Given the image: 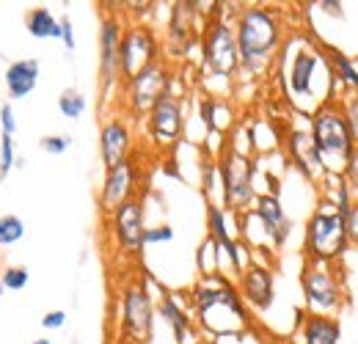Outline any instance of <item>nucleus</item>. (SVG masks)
<instances>
[{
	"mask_svg": "<svg viewBox=\"0 0 358 344\" xmlns=\"http://www.w3.org/2000/svg\"><path fill=\"white\" fill-rule=\"evenodd\" d=\"M190 306L196 331L204 334V339L210 342L237 336L254 328L251 308L240 298L237 284L226 273L199 275V281L190 287Z\"/></svg>",
	"mask_w": 358,
	"mask_h": 344,
	"instance_id": "1",
	"label": "nucleus"
},
{
	"mask_svg": "<svg viewBox=\"0 0 358 344\" xmlns=\"http://www.w3.org/2000/svg\"><path fill=\"white\" fill-rule=\"evenodd\" d=\"M234 36L240 50V75L262 78L275 64L284 47V20L278 8L270 6H243L234 11Z\"/></svg>",
	"mask_w": 358,
	"mask_h": 344,
	"instance_id": "2",
	"label": "nucleus"
},
{
	"mask_svg": "<svg viewBox=\"0 0 358 344\" xmlns=\"http://www.w3.org/2000/svg\"><path fill=\"white\" fill-rule=\"evenodd\" d=\"M312 127V143L320 155V163L328 176H342L345 166H348V157L350 152L356 149V141L350 135L348 127V119H345V108H342V99H328L322 105H317L309 116Z\"/></svg>",
	"mask_w": 358,
	"mask_h": 344,
	"instance_id": "3",
	"label": "nucleus"
},
{
	"mask_svg": "<svg viewBox=\"0 0 358 344\" xmlns=\"http://www.w3.org/2000/svg\"><path fill=\"white\" fill-rule=\"evenodd\" d=\"M348 248L350 243L345 231V215H339L328 196H320L314 213L306 217L303 226V261L342 264Z\"/></svg>",
	"mask_w": 358,
	"mask_h": 344,
	"instance_id": "4",
	"label": "nucleus"
},
{
	"mask_svg": "<svg viewBox=\"0 0 358 344\" xmlns=\"http://www.w3.org/2000/svg\"><path fill=\"white\" fill-rule=\"evenodd\" d=\"M199 50H201V69L204 75L231 83L240 75V50H237V36L231 20H226L221 6L215 11L204 14L201 36H199Z\"/></svg>",
	"mask_w": 358,
	"mask_h": 344,
	"instance_id": "5",
	"label": "nucleus"
},
{
	"mask_svg": "<svg viewBox=\"0 0 358 344\" xmlns=\"http://www.w3.org/2000/svg\"><path fill=\"white\" fill-rule=\"evenodd\" d=\"M301 292H303L306 314L339 317V311L348 306L342 264L303 261V267H301Z\"/></svg>",
	"mask_w": 358,
	"mask_h": 344,
	"instance_id": "6",
	"label": "nucleus"
},
{
	"mask_svg": "<svg viewBox=\"0 0 358 344\" xmlns=\"http://www.w3.org/2000/svg\"><path fill=\"white\" fill-rule=\"evenodd\" d=\"M218 160V176H221V207L231 215H243L254 210L257 201V160L243 155L234 146H226L215 157Z\"/></svg>",
	"mask_w": 358,
	"mask_h": 344,
	"instance_id": "7",
	"label": "nucleus"
},
{
	"mask_svg": "<svg viewBox=\"0 0 358 344\" xmlns=\"http://www.w3.org/2000/svg\"><path fill=\"white\" fill-rule=\"evenodd\" d=\"M171 91H174V66L166 58L143 66L138 75H133L130 80H124L119 86L124 116L146 119V113L157 105V99H163Z\"/></svg>",
	"mask_w": 358,
	"mask_h": 344,
	"instance_id": "8",
	"label": "nucleus"
},
{
	"mask_svg": "<svg viewBox=\"0 0 358 344\" xmlns=\"http://www.w3.org/2000/svg\"><path fill=\"white\" fill-rule=\"evenodd\" d=\"M320 72H331V64L322 52L320 44H312L309 39H301V44L289 52L287 58V69H284V86L287 96L303 108L306 99H314L317 105H322L314 94V80L320 78Z\"/></svg>",
	"mask_w": 358,
	"mask_h": 344,
	"instance_id": "9",
	"label": "nucleus"
},
{
	"mask_svg": "<svg viewBox=\"0 0 358 344\" xmlns=\"http://www.w3.org/2000/svg\"><path fill=\"white\" fill-rule=\"evenodd\" d=\"M155 320H157V303L152 298L149 287L135 278L122 287V339L127 344H152L155 339Z\"/></svg>",
	"mask_w": 358,
	"mask_h": 344,
	"instance_id": "10",
	"label": "nucleus"
},
{
	"mask_svg": "<svg viewBox=\"0 0 358 344\" xmlns=\"http://www.w3.org/2000/svg\"><path fill=\"white\" fill-rule=\"evenodd\" d=\"M201 3H190V0H177L171 3L169 11V25H166V42H163V58L182 61L187 58V52L196 47L201 36Z\"/></svg>",
	"mask_w": 358,
	"mask_h": 344,
	"instance_id": "11",
	"label": "nucleus"
},
{
	"mask_svg": "<svg viewBox=\"0 0 358 344\" xmlns=\"http://www.w3.org/2000/svg\"><path fill=\"white\" fill-rule=\"evenodd\" d=\"M163 58V42L157 31L146 22H127L122 36V52H119V75L122 83L138 75L143 66ZM119 83V86H122Z\"/></svg>",
	"mask_w": 358,
	"mask_h": 344,
	"instance_id": "12",
	"label": "nucleus"
},
{
	"mask_svg": "<svg viewBox=\"0 0 358 344\" xmlns=\"http://www.w3.org/2000/svg\"><path fill=\"white\" fill-rule=\"evenodd\" d=\"M124 36V20L119 11H105L99 20V91L102 99H110L119 91V52Z\"/></svg>",
	"mask_w": 358,
	"mask_h": 344,
	"instance_id": "13",
	"label": "nucleus"
},
{
	"mask_svg": "<svg viewBox=\"0 0 358 344\" xmlns=\"http://www.w3.org/2000/svg\"><path fill=\"white\" fill-rule=\"evenodd\" d=\"M146 135L155 149L169 152L185 135V99L179 94H166L157 105L146 113Z\"/></svg>",
	"mask_w": 358,
	"mask_h": 344,
	"instance_id": "14",
	"label": "nucleus"
},
{
	"mask_svg": "<svg viewBox=\"0 0 358 344\" xmlns=\"http://www.w3.org/2000/svg\"><path fill=\"white\" fill-rule=\"evenodd\" d=\"M108 229L113 237V245L124 257H138L143 251V234H146V207L143 196H135L116 207L108 215Z\"/></svg>",
	"mask_w": 358,
	"mask_h": 344,
	"instance_id": "15",
	"label": "nucleus"
},
{
	"mask_svg": "<svg viewBox=\"0 0 358 344\" xmlns=\"http://www.w3.org/2000/svg\"><path fill=\"white\" fill-rule=\"evenodd\" d=\"M138 185H141V163H138L135 155L127 157V160H122L119 166L108 169L105 179H102V187H99V196H96L99 213L108 217L116 207H122L124 201L141 196Z\"/></svg>",
	"mask_w": 358,
	"mask_h": 344,
	"instance_id": "16",
	"label": "nucleus"
},
{
	"mask_svg": "<svg viewBox=\"0 0 358 344\" xmlns=\"http://www.w3.org/2000/svg\"><path fill=\"white\" fill-rule=\"evenodd\" d=\"M234 284L245 306L257 314L270 311V306L275 303V273L265 259H251L243 267V273L234 278Z\"/></svg>",
	"mask_w": 358,
	"mask_h": 344,
	"instance_id": "17",
	"label": "nucleus"
},
{
	"mask_svg": "<svg viewBox=\"0 0 358 344\" xmlns=\"http://www.w3.org/2000/svg\"><path fill=\"white\" fill-rule=\"evenodd\" d=\"M135 155V132L130 124V116L124 113H116V116H108L99 127V160L108 169L119 166L122 160L133 157Z\"/></svg>",
	"mask_w": 358,
	"mask_h": 344,
	"instance_id": "18",
	"label": "nucleus"
},
{
	"mask_svg": "<svg viewBox=\"0 0 358 344\" xmlns=\"http://www.w3.org/2000/svg\"><path fill=\"white\" fill-rule=\"evenodd\" d=\"M254 215L262 223L265 234H268L273 251H281L292 234V220L287 215L284 204H281V196H273V193H259L257 201H254Z\"/></svg>",
	"mask_w": 358,
	"mask_h": 344,
	"instance_id": "19",
	"label": "nucleus"
},
{
	"mask_svg": "<svg viewBox=\"0 0 358 344\" xmlns=\"http://www.w3.org/2000/svg\"><path fill=\"white\" fill-rule=\"evenodd\" d=\"M284 149H287L292 166L303 173L309 182H325V179H328V173H325L322 163H320V155H317V149H314L309 132L292 129V132L287 135V141H284Z\"/></svg>",
	"mask_w": 358,
	"mask_h": 344,
	"instance_id": "20",
	"label": "nucleus"
},
{
	"mask_svg": "<svg viewBox=\"0 0 358 344\" xmlns=\"http://www.w3.org/2000/svg\"><path fill=\"white\" fill-rule=\"evenodd\" d=\"M39 78H42V64L39 58H20V61H11L3 72V86L8 94V102H17V99H25L31 96L36 86H39Z\"/></svg>",
	"mask_w": 358,
	"mask_h": 344,
	"instance_id": "21",
	"label": "nucleus"
},
{
	"mask_svg": "<svg viewBox=\"0 0 358 344\" xmlns=\"http://www.w3.org/2000/svg\"><path fill=\"white\" fill-rule=\"evenodd\" d=\"M301 344H339L342 339V320L325 314H303L298 322Z\"/></svg>",
	"mask_w": 358,
	"mask_h": 344,
	"instance_id": "22",
	"label": "nucleus"
},
{
	"mask_svg": "<svg viewBox=\"0 0 358 344\" xmlns=\"http://www.w3.org/2000/svg\"><path fill=\"white\" fill-rule=\"evenodd\" d=\"M157 317H163V322L171 328L174 344H187L190 334H196V322H193L190 311L171 292H163V298L157 301Z\"/></svg>",
	"mask_w": 358,
	"mask_h": 344,
	"instance_id": "23",
	"label": "nucleus"
},
{
	"mask_svg": "<svg viewBox=\"0 0 358 344\" xmlns=\"http://www.w3.org/2000/svg\"><path fill=\"white\" fill-rule=\"evenodd\" d=\"M328 64H331V72H334V80L345 88V94H358V66L356 61L342 52L339 47H331V44H320Z\"/></svg>",
	"mask_w": 358,
	"mask_h": 344,
	"instance_id": "24",
	"label": "nucleus"
},
{
	"mask_svg": "<svg viewBox=\"0 0 358 344\" xmlns=\"http://www.w3.org/2000/svg\"><path fill=\"white\" fill-rule=\"evenodd\" d=\"M25 31L45 42V39H61V20L47 8V6H36L25 14Z\"/></svg>",
	"mask_w": 358,
	"mask_h": 344,
	"instance_id": "25",
	"label": "nucleus"
},
{
	"mask_svg": "<svg viewBox=\"0 0 358 344\" xmlns=\"http://www.w3.org/2000/svg\"><path fill=\"white\" fill-rule=\"evenodd\" d=\"M86 108H89V99H86L83 91H78V88H64V91H61V96H58V110H61L64 119L78 122V119L86 113Z\"/></svg>",
	"mask_w": 358,
	"mask_h": 344,
	"instance_id": "26",
	"label": "nucleus"
},
{
	"mask_svg": "<svg viewBox=\"0 0 358 344\" xmlns=\"http://www.w3.org/2000/svg\"><path fill=\"white\" fill-rule=\"evenodd\" d=\"M25 237V220L14 213L0 215V248H11Z\"/></svg>",
	"mask_w": 358,
	"mask_h": 344,
	"instance_id": "27",
	"label": "nucleus"
},
{
	"mask_svg": "<svg viewBox=\"0 0 358 344\" xmlns=\"http://www.w3.org/2000/svg\"><path fill=\"white\" fill-rule=\"evenodd\" d=\"M334 187H331V193H325L331 201H334V207L339 210V215H348L350 213V207L356 204V193H353V187L348 185V179L345 176H334Z\"/></svg>",
	"mask_w": 358,
	"mask_h": 344,
	"instance_id": "28",
	"label": "nucleus"
},
{
	"mask_svg": "<svg viewBox=\"0 0 358 344\" xmlns=\"http://www.w3.org/2000/svg\"><path fill=\"white\" fill-rule=\"evenodd\" d=\"M215 187H221L218 160H215V157H204V160H201V193H204L207 204H218V201H215Z\"/></svg>",
	"mask_w": 358,
	"mask_h": 344,
	"instance_id": "29",
	"label": "nucleus"
},
{
	"mask_svg": "<svg viewBox=\"0 0 358 344\" xmlns=\"http://www.w3.org/2000/svg\"><path fill=\"white\" fill-rule=\"evenodd\" d=\"M0 284L6 287V292H22L31 284V270L22 264H8L0 273Z\"/></svg>",
	"mask_w": 358,
	"mask_h": 344,
	"instance_id": "30",
	"label": "nucleus"
},
{
	"mask_svg": "<svg viewBox=\"0 0 358 344\" xmlns=\"http://www.w3.org/2000/svg\"><path fill=\"white\" fill-rule=\"evenodd\" d=\"M218 108H221V99L213 96V94H207V96L199 99V119H201V124H204V129H207L210 135H213V132H221Z\"/></svg>",
	"mask_w": 358,
	"mask_h": 344,
	"instance_id": "31",
	"label": "nucleus"
},
{
	"mask_svg": "<svg viewBox=\"0 0 358 344\" xmlns=\"http://www.w3.org/2000/svg\"><path fill=\"white\" fill-rule=\"evenodd\" d=\"M17 166V146L11 135H0V182Z\"/></svg>",
	"mask_w": 358,
	"mask_h": 344,
	"instance_id": "32",
	"label": "nucleus"
},
{
	"mask_svg": "<svg viewBox=\"0 0 358 344\" xmlns=\"http://www.w3.org/2000/svg\"><path fill=\"white\" fill-rule=\"evenodd\" d=\"M39 149L45 155H52V157H61L72 149V135H45L39 138Z\"/></svg>",
	"mask_w": 358,
	"mask_h": 344,
	"instance_id": "33",
	"label": "nucleus"
},
{
	"mask_svg": "<svg viewBox=\"0 0 358 344\" xmlns=\"http://www.w3.org/2000/svg\"><path fill=\"white\" fill-rule=\"evenodd\" d=\"M177 237L174 226L171 223H160V226H146V234H143V248L146 245H166Z\"/></svg>",
	"mask_w": 358,
	"mask_h": 344,
	"instance_id": "34",
	"label": "nucleus"
},
{
	"mask_svg": "<svg viewBox=\"0 0 358 344\" xmlns=\"http://www.w3.org/2000/svg\"><path fill=\"white\" fill-rule=\"evenodd\" d=\"M342 108H345V119H348V127H350V135L358 146V94H350V96H342Z\"/></svg>",
	"mask_w": 358,
	"mask_h": 344,
	"instance_id": "35",
	"label": "nucleus"
},
{
	"mask_svg": "<svg viewBox=\"0 0 358 344\" xmlns=\"http://www.w3.org/2000/svg\"><path fill=\"white\" fill-rule=\"evenodd\" d=\"M0 129H3V135H11V138L17 132V116H14V108L8 99L0 105Z\"/></svg>",
	"mask_w": 358,
	"mask_h": 344,
	"instance_id": "36",
	"label": "nucleus"
},
{
	"mask_svg": "<svg viewBox=\"0 0 358 344\" xmlns=\"http://www.w3.org/2000/svg\"><path fill=\"white\" fill-rule=\"evenodd\" d=\"M345 231H348V243H350V248H356L358 251V199H356V204L350 207V213L345 215Z\"/></svg>",
	"mask_w": 358,
	"mask_h": 344,
	"instance_id": "37",
	"label": "nucleus"
},
{
	"mask_svg": "<svg viewBox=\"0 0 358 344\" xmlns=\"http://www.w3.org/2000/svg\"><path fill=\"white\" fill-rule=\"evenodd\" d=\"M66 311L64 308H52V311H47L45 317H42V328L45 331H61L64 325H66Z\"/></svg>",
	"mask_w": 358,
	"mask_h": 344,
	"instance_id": "38",
	"label": "nucleus"
},
{
	"mask_svg": "<svg viewBox=\"0 0 358 344\" xmlns=\"http://www.w3.org/2000/svg\"><path fill=\"white\" fill-rule=\"evenodd\" d=\"M61 20V44L69 50V52H75V47H78V39H75V25H72V20L64 14V17H58Z\"/></svg>",
	"mask_w": 358,
	"mask_h": 344,
	"instance_id": "39",
	"label": "nucleus"
},
{
	"mask_svg": "<svg viewBox=\"0 0 358 344\" xmlns=\"http://www.w3.org/2000/svg\"><path fill=\"white\" fill-rule=\"evenodd\" d=\"M345 179H348V185L353 187V193H358V146L350 152V157H348V166H345V173H342Z\"/></svg>",
	"mask_w": 358,
	"mask_h": 344,
	"instance_id": "40",
	"label": "nucleus"
},
{
	"mask_svg": "<svg viewBox=\"0 0 358 344\" xmlns=\"http://www.w3.org/2000/svg\"><path fill=\"white\" fill-rule=\"evenodd\" d=\"M317 8H320L322 14H331V17H339V20L345 17V11H342V3H339V0H320V3H317Z\"/></svg>",
	"mask_w": 358,
	"mask_h": 344,
	"instance_id": "41",
	"label": "nucleus"
},
{
	"mask_svg": "<svg viewBox=\"0 0 358 344\" xmlns=\"http://www.w3.org/2000/svg\"><path fill=\"white\" fill-rule=\"evenodd\" d=\"M193 344H213L210 339H204V336H199V339H193Z\"/></svg>",
	"mask_w": 358,
	"mask_h": 344,
	"instance_id": "42",
	"label": "nucleus"
},
{
	"mask_svg": "<svg viewBox=\"0 0 358 344\" xmlns=\"http://www.w3.org/2000/svg\"><path fill=\"white\" fill-rule=\"evenodd\" d=\"M31 344H52L50 339H36V342H31Z\"/></svg>",
	"mask_w": 358,
	"mask_h": 344,
	"instance_id": "43",
	"label": "nucleus"
},
{
	"mask_svg": "<svg viewBox=\"0 0 358 344\" xmlns=\"http://www.w3.org/2000/svg\"><path fill=\"white\" fill-rule=\"evenodd\" d=\"M3 295H6V287H3V284H0V298H3Z\"/></svg>",
	"mask_w": 358,
	"mask_h": 344,
	"instance_id": "44",
	"label": "nucleus"
}]
</instances>
